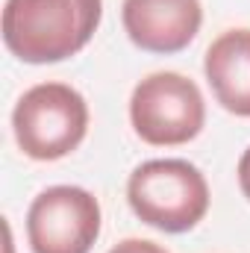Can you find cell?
Listing matches in <instances>:
<instances>
[{
    "label": "cell",
    "mask_w": 250,
    "mask_h": 253,
    "mask_svg": "<svg viewBox=\"0 0 250 253\" xmlns=\"http://www.w3.org/2000/svg\"><path fill=\"white\" fill-rule=\"evenodd\" d=\"M135 218L162 233H188L209 212V183L188 159H147L126 180Z\"/></svg>",
    "instance_id": "cell-2"
},
{
    "label": "cell",
    "mask_w": 250,
    "mask_h": 253,
    "mask_svg": "<svg viewBox=\"0 0 250 253\" xmlns=\"http://www.w3.org/2000/svg\"><path fill=\"white\" fill-rule=\"evenodd\" d=\"M129 124L141 141L153 147L188 144L206 124V100L186 74L156 71L132 88Z\"/></svg>",
    "instance_id": "cell-4"
},
{
    "label": "cell",
    "mask_w": 250,
    "mask_h": 253,
    "mask_svg": "<svg viewBox=\"0 0 250 253\" xmlns=\"http://www.w3.org/2000/svg\"><path fill=\"white\" fill-rule=\"evenodd\" d=\"M100 203L88 189L50 186L27 209V242L33 253H88L100 236Z\"/></svg>",
    "instance_id": "cell-5"
},
{
    "label": "cell",
    "mask_w": 250,
    "mask_h": 253,
    "mask_svg": "<svg viewBox=\"0 0 250 253\" xmlns=\"http://www.w3.org/2000/svg\"><path fill=\"white\" fill-rule=\"evenodd\" d=\"M12 132L24 156L36 162L65 159L88 132V103L68 83H39L18 97Z\"/></svg>",
    "instance_id": "cell-3"
},
{
    "label": "cell",
    "mask_w": 250,
    "mask_h": 253,
    "mask_svg": "<svg viewBox=\"0 0 250 253\" xmlns=\"http://www.w3.org/2000/svg\"><path fill=\"white\" fill-rule=\"evenodd\" d=\"M239 189L250 200V147L242 153V159H239Z\"/></svg>",
    "instance_id": "cell-9"
},
{
    "label": "cell",
    "mask_w": 250,
    "mask_h": 253,
    "mask_svg": "<svg viewBox=\"0 0 250 253\" xmlns=\"http://www.w3.org/2000/svg\"><path fill=\"white\" fill-rule=\"evenodd\" d=\"M203 74L227 112L250 118V30L239 27L221 33L206 47Z\"/></svg>",
    "instance_id": "cell-7"
},
{
    "label": "cell",
    "mask_w": 250,
    "mask_h": 253,
    "mask_svg": "<svg viewBox=\"0 0 250 253\" xmlns=\"http://www.w3.org/2000/svg\"><path fill=\"white\" fill-rule=\"evenodd\" d=\"M121 21L138 50L171 56L197 39L203 6L200 0H124Z\"/></svg>",
    "instance_id": "cell-6"
},
{
    "label": "cell",
    "mask_w": 250,
    "mask_h": 253,
    "mask_svg": "<svg viewBox=\"0 0 250 253\" xmlns=\"http://www.w3.org/2000/svg\"><path fill=\"white\" fill-rule=\"evenodd\" d=\"M109 253H168V251L162 245L150 242V239H124V242H118Z\"/></svg>",
    "instance_id": "cell-8"
},
{
    "label": "cell",
    "mask_w": 250,
    "mask_h": 253,
    "mask_svg": "<svg viewBox=\"0 0 250 253\" xmlns=\"http://www.w3.org/2000/svg\"><path fill=\"white\" fill-rule=\"evenodd\" d=\"M103 0H6L3 44L27 65H53L77 56L97 33Z\"/></svg>",
    "instance_id": "cell-1"
}]
</instances>
